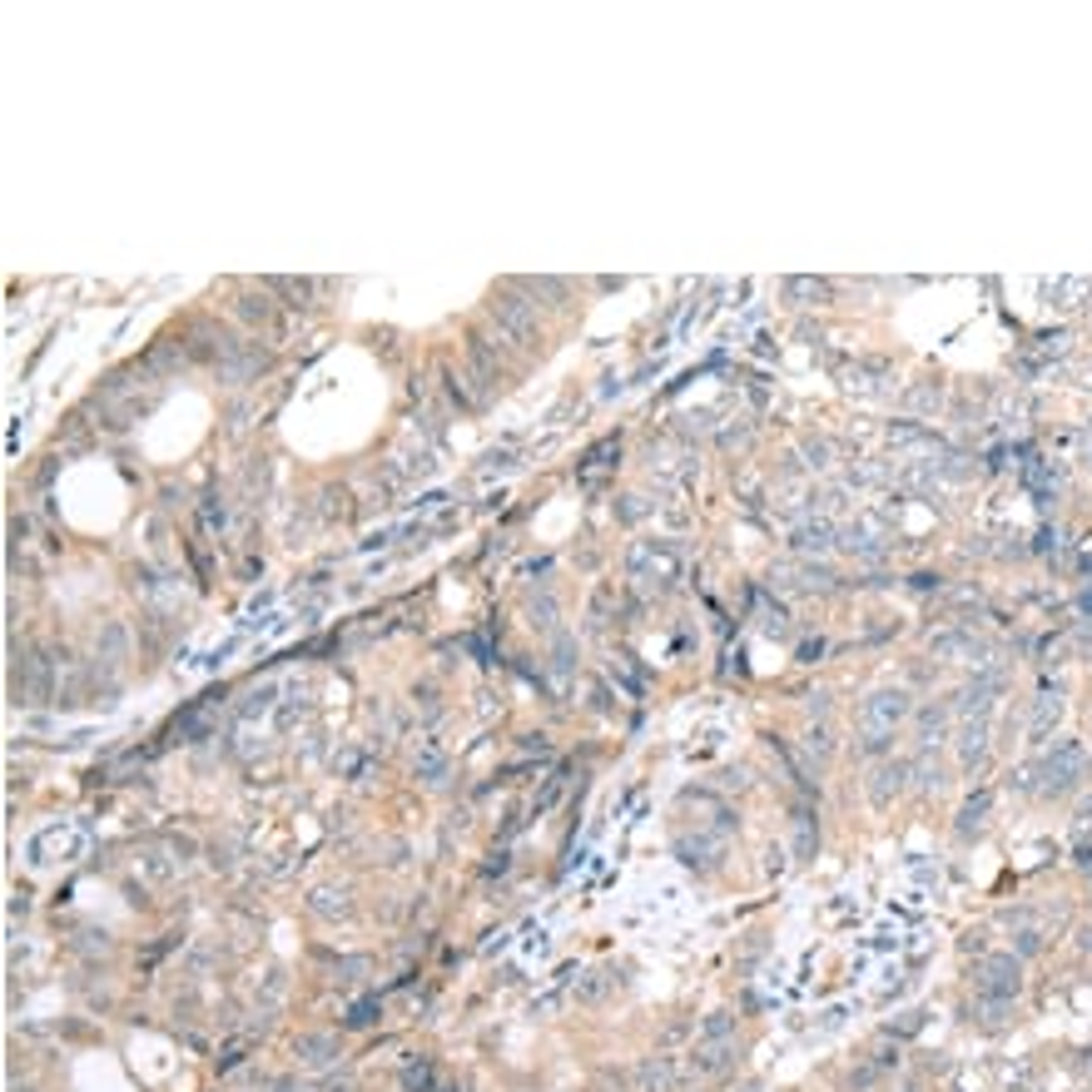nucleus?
Listing matches in <instances>:
<instances>
[{"label":"nucleus","instance_id":"1","mask_svg":"<svg viewBox=\"0 0 1092 1092\" xmlns=\"http://www.w3.org/2000/svg\"><path fill=\"white\" fill-rule=\"evenodd\" d=\"M908 715V695L904 691H874L864 705H859V730H864V745L879 750L889 735H894V725Z\"/></svg>","mask_w":1092,"mask_h":1092},{"label":"nucleus","instance_id":"2","mask_svg":"<svg viewBox=\"0 0 1092 1092\" xmlns=\"http://www.w3.org/2000/svg\"><path fill=\"white\" fill-rule=\"evenodd\" d=\"M631 576H636V581L671 586L675 576H681V552H675L671 541H641L636 552H631Z\"/></svg>","mask_w":1092,"mask_h":1092},{"label":"nucleus","instance_id":"3","mask_svg":"<svg viewBox=\"0 0 1092 1092\" xmlns=\"http://www.w3.org/2000/svg\"><path fill=\"white\" fill-rule=\"evenodd\" d=\"M492 318H497L517 343H527V338L537 333V303L512 298V293H497V298H492Z\"/></svg>","mask_w":1092,"mask_h":1092},{"label":"nucleus","instance_id":"4","mask_svg":"<svg viewBox=\"0 0 1092 1092\" xmlns=\"http://www.w3.org/2000/svg\"><path fill=\"white\" fill-rule=\"evenodd\" d=\"M834 537H839V527H834L830 517H814V521H804V527L795 531V546H800V552H830Z\"/></svg>","mask_w":1092,"mask_h":1092},{"label":"nucleus","instance_id":"5","mask_svg":"<svg viewBox=\"0 0 1092 1092\" xmlns=\"http://www.w3.org/2000/svg\"><path fill=\"white\" fill-rule=\"evenodd\" d=\"M984 988L988 993H1008V988H1018V963L1013 959H988L984 963Z\"/></svg>","mask_w":1092,"mask_h":1092},{"label":"nucleus","instance_id":"6","mask_svg":"<svg viewBox=\"0 0 1092 1092\" xmlns=\"http://www.w3.org/2000/svg\"><path fill=\"white\" fill-rule=\"evenodd\" d=\"M785 293H790V298H804V303H830V283L824 279H790Z\"/></svg>","mask_w":1092,"mask_h":1092},{"label":"nucleus","instance_id":"7","mask_svg":"<svg viewBox=\"0 0 1092 1092\" xmlns=\"http://www.w3.org/2000/svg\"><path fill=\"white\" fill-rule=\"evenodd\" d=\"M259 368H263V353H254V348H244V357H238V363H224V368H219V373H224L228 383H244V378H249V373H259Z\"/></svg>","mask_w":1092,"mask_h":1092},{"label":"nucleus","instance_id":"8","mask_svg":"<svg viewBox=\"0 0 1092 1092\" xmlns=\"http://www.w3.org/2000/svg\"><path fill=\"white\" fill-rule=\"evenodd\" d=\"M517 288H527L531 298H537V293H541V298H562V293H566V283H562V279H521Z\"/></svg>","mask_w":1092,"mask_h":1092},{"label":"nucleus","instance_id":"9","mask_svg":"<svg viewBox=\"0 0 1092 1092\" xmlns=\"http://www.w3.org/2000/svg\"><path fill=\"white\" fill-rule=\"evenodd\" d=\"M238 314L263 323V318H269V298H263V293H249V298H238Z\"/></svg>","mask_w":1092,"mask_h":1092},{"label":"nucleus","instance_id":"10","mask_svg":"<svg viewBox=\"0 0 1092 1092\" xmlns=\"http://www.w3.org/2000/svg\"><path fill=\"white\" fill-rule=\"evenodd\" d=\"M804 457H810V467H824L830 462V443H824V437H810V443H804Z\"/></svg>","mask_w":1092,"mask_h":1092},{"label":"nucleus","instance_id":"11","mask_svg":"<svg viewBox=\"0 0 1092 1092\" xmlns=\"http://www.w3.org/2000/svg\"><path fill=\"white\" fill-rule=\"evenodd\" d=\"M1078 293H1088V283H1072V279L1048 283V298H1078Z\"/></svg>","mask_w":1092,"mask_h":1092},{"label":"nucleus","instance_id":"12","mask_svg":"<svg viewBox=\"0 0 1092 1092\" xmlns=\"http://www.w3.org/2000/svg\"><path fill=\"white\" fill-rule=\"evenodd\" d=\"M908 402H914V408H939V388H914Z\"/></svg>","mask_w":1092,"mask_h":1092}]
</instances>
